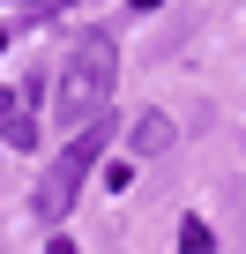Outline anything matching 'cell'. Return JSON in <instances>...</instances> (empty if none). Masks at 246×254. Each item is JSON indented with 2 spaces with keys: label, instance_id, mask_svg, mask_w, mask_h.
<instances>
[{
  "label": "cell",
  "instance_id": "6da1fadb",
  "mask_svg": "<svg viewBox=\"0 0 246 254\" xmlns=\"http://www.w3.org/2000/svg\"><path fill=\"white\" fill-rule=\"evenodd\" d=\"M112 82H119V45L104 38V30H90L67 60H60V127L75 135V127H90L104 105H112Z\"/></svg>",
  "mask_w": 246,
  "mask_h": 254
},
{
  "label": "cell",
  "instance_id": "7a4b0ae2",
  "mask_svg": "<svg viewBox=\"0 0 246 254\" xmlns=\"http://www.w3.org/2000/svg\"><path fill=\"white\" fill-rule=\"evenodd\" d=\"M104 142H112V112H97L90 127H75V135H67V150L45 165V180H38V194H30V209H38L45 224H60V217L75 209V194H82V180L97 172Z\"/></svg>",
  "mask_w": 246,
  "mask_h": 254
},
{
  "label": "cell",
  "instance_id": "3957f363",
  "mask_svg": "<svg viewBox=\"0 0 246 254\" xmlns=\"http://www.w3.org/2000/svg\"><path fill=\"white\" fill-rule=\"evenodd\" d=\"M0 142H8V150H38V112H30V90H0Z\"/></svg>",
  "mask_w": 246,
  "mask_h": 254
},
{
  "label": "cell",
  "instance_id": "277c9868",
  "mask_svg": "<svg viewBox=\"0 0 246 254\" xmlns=\"http://www.w3.org/2000/svg\"><path fill=\"white\" fill-rule=\"evenodd\" d=\"M127 150H135V157H164V150H172V120H164V112H142V120L127 127Z\"/></svg>",
  "mask_w": 246,
  "mask_h": 254
},
{
  "label": "cell",
  "instance_id": "5b68a950",
  "mask_svg": "<svg viewBox=\"0 0 246 254\" xmlns=\"http://www.w3.org/2000/svg\"><path fill=\"white\" fill-rule=\"evenodd\" d=\"M179 254H216V232L201 217H179Z\"/></svg>",
  "mask_w": 246,
  "mask_h": 254
},
{
  "label": "cell",
  "instance_id": "8992f818",
  "mask_svg": "<svg viewBox=\"0 0 246 254\" xmlns=\"http://www.w3.org/2000/svg\"><path fill=\"white\" fill-rule=\"evenodd\" d=\"M52 8H67V0H30V15H52Z\"/></svg>",
  "mask_w": 246,
  "mask_h": 254
},
{
  "label": "cell",
  "instance_id": "52a82bcc",
  "mask_svg": "<svg viewBox=\"0 0 246 254\" xmlns=\"http://www.w3.org/2000/svg\"><path fill=\"white\" fill-rule=\"evenodd\" d=\"M45 254H75V239H45Z\"/></svg>",
  "mask_w": 246,
  "mask_h": 254
},
{
  "label": "cell",
  "instance_id": "ba28073f",
  "mask_svg": "<svg viewBox=\"0 0 246 254\" xmlns=\"http://www.w3.org/2000/svg\"><path fill=\"white\" fill-rule=\"evenodd\" d=\"M135 8H164V0H135Z\"/></svg>",
  "mask_w": 246,
  "mask_h": 254
},
{
  "label": "cell",
  "instance_id": "9c48e42d",
  "mask_svg": "<svg viewBox=\"0 0 246 254\" xmlns=\"http://www.w3.org/2000/svg\"><path fill=\"white\" fill-rule=\"evenodd\" d=\"M0 53H8V30H0Z\"/></svg>",
  "mask_w": 246,
  "mask_h": 254
}]
</instances>
